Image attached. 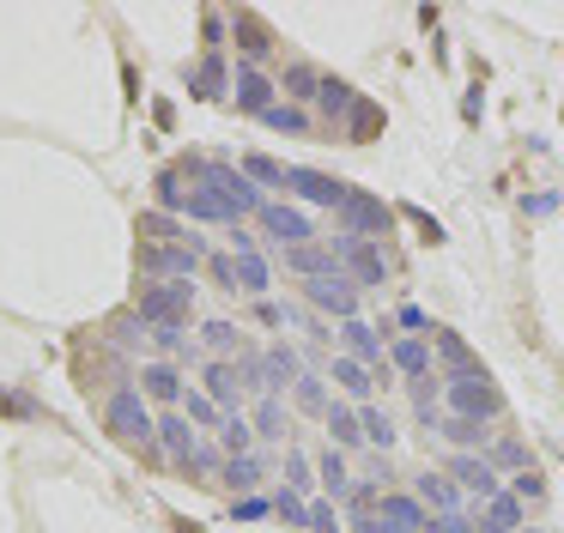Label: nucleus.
<instances>
[{
    "instance_id": "f257e3e1",
    "label": "nucleus",
    "mask_w": 564,
    "mask_h": 533,
    "mask_svg": "<svg viewBox=\"0 0 564 533\" xmlns=\"http://www.w3.org/2000/svg\"><path fill=\"white\" fill-rule=\"evenodd\" d=\"M104 431L116 436L122 448H147L152 455V436H159V418H152V406L140 400V388H110L104 394Z\"/></svg>"
},
{
    "instance_id": "f03ea898",
    "label": "nucleus",
    "mask_w": 564,
    "mask_h": 533,
    "mask_svg": "<svg viewBox=\"0 0 564 533\" xmlns=\"http://www.w3.org/2000/svg\"><path fill=\"white\" fill-rule=\"evenodd\" d=\"M443 418H467V424H491V418H503V394H498V382H491L486 370H474V376H449V382H443Z\"/></svg>"
},
{
    "instance_id": "7ed1b4c3",
    "label": "nucleus",
    "mask_w": 564,
    "mask_h": 533,
    "mask_svg": "<svg viewBox=\"0 0 564 533\" xmlns=\"http://www.w3.org/2000/svg\"><path fill=\"white\" fill-rule=\"evenodd\" d=\"M128 309L147 327H188V309H195V279H176V285H140Z\"/></svg>"
},
{
    "instance_id": "20e7f679",
    "label": "nucleus",
    "mask_w": 564,
    "mask_h": 533,
    "mask_svg": "<svg viewBox=\"0 0 564 533\" xmlns=\"http://www.w3.org/2000/svg\"><path fill=\"white\" fill-rule=\"evenodd\" d=\"M334 230H340L346 242H382V237H389V206H382L377 194L352 188L340 200V213H334Z\"/></svg>"
},
{
    "instance_id": "39448f33",
    "label": "nucleus",
    "mask_w": 564,
    "mask_h": 533,
    "mask_svg": "<svg viewBox=\"0 0 564 533\" xmlns=\"http://www.w3.org/2000/svg\"><path fill=\"white\" fill-rule=\"evenodd\" d=\"M285 194H297V200H310V206H328V213H340V200L352 194V182L322 176V170H297V164H285Z\"/></svg>"
},
{
    "instance_id": "423d86ee",
    "label": "nucleus",
    "mask_w": 564,
    "mask_h": 533,
    "mask_svg": "<svg viewBox=\"0 0 564 533\" xmlns=\"http://www.w3.org/2000/svg\"><path fill=\"white\" fill-rule=\"evenodd\" d=\"M334 254H340V273L352 279V285H382V279H389V254H382V242L334 237Z\"/></svg>"
},
{
    "instance_id": "0eeeda50",
    "label": "nucleus",
    "mask_w": 564,
    "mask_h": 533,
    "mask_svg": "<svg viewBox=\"0 0 564 533\" xmlns=\"http://www.w3.org/2000/svg\"><path fill=\"white\" fill-rule=\"evenodd\" d=\"M256 225L268 230L273 242H280V249H304V242H316V225H310L304 213H297V206H280V200H268L256 213Z\"/></svg>"
},
{
    "instance_id": "6e6552de",
    "label": "nucleus",
    "mask_w": 564,
    "mask_h": 533,
    "mask_svg": "<svg viewBox=\"0 0 564 533\" xmlns=\"http://www.w3.org/2000/svg\"><path fill=\"white\" fill-rule=\"evenodd\" d=\"M231 97H237V109H243V116H268V109L280 104L273 79L261 67H249V61H237V67H231Z\"/></svg>"
},
{
    "instance_id": "1a4fd4ad",
    "label": "nucleus",
    "mask_w": 564,
    "mask_h": 533,
    "mask_svg": "<svg viewBox=\"0 0 564 533\" xmlns=\"http://www.w3.org/2000/svg\"><path fill=\"white\" fill-rule=\"evenodd\" d=\"M200 382H207V400L219 412H237V406H243V394H249L243 363H237V358H213L207 370H200Z\"/></svg>"
},
{
    "instance_id": "9d476101",
    "label": "nucleus",
    "mask_w": 564,
    "mask_h": 533,
    "mask_svg": "<svg viewBox=\"0 0 564 533\" xmlns=\"http://www.w3.org/2000/svg\"><path fill=\"white\" fill-rule=\"evenodd\" d=\"M304 297L316 303V309L340 315V322H352L358 315V285L346 273H322V279H304Z\"/></svg>"
},
{
    "instance_id": "9b49d317",
    "label": "nucleus",
    "mask_w": 564,
    "mask_h": 533,
    "mask_svg": "<svg viewBox=\"0 0 564 533\" xmlns=\"http://www.w3.org/2000/svg\"><path fill=\"white\" fill-rule=\"evenodd\" d=\"M134 388H140V400H147V406H183V370H176V363H164V358L140 363Z\"/></svg>"
},
{
    "instance_id": "f8f14e48",
    "label": "nucleus",
    "mask_w": 564,
    "mask_h": 533,
    "mask_svg": "<svg viewBox=\"0 0 564 533\" xmlns=\"http://www.w3.org/2000/svg\"><path fill=\"white\" fill-rule=\"evenodd\" d=\"M340 339H346V358H358L377 382H389V351H382V339H377V327H365L352 315V322H340Z\"/></svg>"
},
{
    "instance_id": "ddd939ff",
    "label": "nucleus",
    "mask_w": 564,
    "mask_h": 533,
    "mask_svg": "<svg viewBox=\"0 0 564 533\" xmlns=\"http://www.w3.org/2000/svg\"><path fill=\"white\" fill-rule=\"evenodd\" d=\"M377 521H382L389 533H425L431 509L419 503L413 491H382V503H377Z\"/></svg>"
},
{
    "instance_id": "4468645a",
    "label": "nucleus",
    "mask_w": 564,
    "mask_h": 533,
    "mask_svg": "<svg viewBox=\"0 0 564 533\" xmlns=\"http://www.w3.org/2000/svg\"><path fill=\"white\" fill-rule=\"evenodd\" d=\"M225 19H231V36H237V48H243V61H249V67H261V61L273 55V31L261 24V12L237 7V12H225Z\"/></svg>"
},
{
    "instance_id": "2eb2a0df",
    "label": "nucleus",
    "mask_w": 564,
    "mask_h": 533,
    "mask_svg": "<svg viewBox=\"0 0 564 533\" xmlns=\"http://www.w3.org/2000/svg\"><path fill=\"white\" fill-rule=\"evenodd\" d=\"M449 479L462 485V497H479V503L498 497V467H491L486 455H455L449 460Z\"/></svg>"
},
{
    "instance_id": "dca6fc26",
    "label": "nucleus",
    "mask_w": 564,
    "mask_h": 533,
    "mask_svg": "<svg viewBox=\"0 0 564 533\" xmlns=\"http://www.w3.org/2000/svg\"><path fill=\"white\" fill-rule=\"evenodd\" d=\"M413 497L431 509V515H462V503H467V497H462V485H455L449 472H419Z\"/></svg>"
},
{
    "instance_id": "f3484780",
    "label": "nucleus",
    "mask_w": 564,
    "mask_h": 533,
    "mask_svg": "<svg viewBox=\"0 0 564 533\" xmlns=\"http://www.w3.org/2000/svg\"><path fill=\"white\" fill-rule=\"evenodd\" d=\"M389 370H401L406 382H425V376H431V339L425 334H394Z\"/></svg>"
},
{
    "instance_id": "a211bd4d",
    "label": "nucleus",
    "mask_w": 564,
    "mask_h": 533,
    "mask_svg": "<svg viewBox=\"0 0 564 533\" xmlns=\"http://www.w3.org/2000/svg\"><path fill=\"white\" fill-rule=\"evenodd\" d=\"M188 91L195 97H225L231 91V67H225V48L213 55V48H200V61L188 67Z\"/></svg>"
},
{
    "instance_id": "6ab92c4d",
    "label": "nucleus",
    "mask_w": 564,
    "mask_h": 533,
    "mask_svg": "<svg viewBox=\"0 0 564 533\" xmlns=\"http://www.w3.org/2000/svg\"><path fill=\"white\" fill-rule=\"evenodd\" d=\"M285 266L297 279H322V273H340V254H334V242H304V249H285Z\"/></svg>"
},
{
    "instance_id": "aec40b11",
    "label": "nucleus",
    "mask_w": 564,
    "mask_h": 533,
    "mask_svg": "<svg viewBox=\"0 0 564 533\" xmlns=\"http://www.w3.org/2000/svg\"><path fill=\"white\" fill-rule=\"evenodd\" d=\"M316 485L328 491V503H346V497H352V467H346L340 448H322L316 455Z\"/></svg>"
},
{
    "instance_id": "412c9836",
    "label": "nucleus",
    "mask_w": 564,
    "mask_h": 533,
    "mask_svg": "<svg viewBox=\"0 0 564 533\" xmlns=\"http://www.w3.org/2000/svg\"><path fill=\"white\" fill-rule=\"evenodd\" d=\"M334 133H340L346 145H370V140L382 133V104H370V97H358V104H352V116H346Z\"/></svg>"
},
{
    "instance_id": "4be33fe9",
    "label": "nucleus",
    "mask_w": 564,
    "mask_h": 533,
    "mask_svg": "<svg viewBox=\"0 0 564 533\" xmlns=\"http://www.w3.org/2000/svg\"><path fill=\"white\" fill-rule=\"evenodd\" d=\"M334 388H340L346 400H358V406H370V394H377V376H370L358 358H346V351H340V358H334Z\"/></svg>"
},
{
    "instance_id": "5701e85b",
    "label": "nucleus",
    "mask_w": 564,
    "mask_h": 533,
    "mask_svg": "<svg viewBox=\"0 0 564 533\" xmlns=\"http://www.w3.org/2000/svg\"><path fill=\"white\" fill-rule=\"evenodd\" d=\"M159 443H164V455H171L176 467H188V455L200 448V436L188 431V418H183V412H164V418H159Z\"/></svg>"
},
{
    "instance_id": "b1692460",
    "label": "nucleus",
    "mask_w": 564,
    "mask_h": 533,
    "mask_svg": "<svg viewBox=\"0 0 564 533\" xmlns=\"http://www.w3.org/2000/svg\"><path fill=\"white\" fill-rule=\"evenodd\" d=\"M322 418H328V448H358L365 443V431H358V406H346V400H328V412H322Z\"/></svg>"
},
{
    "instance_id": "393cba45",
    "label": "nucleus",
    "mask_w": 564,
    "mask_h": 533,
    "mask_svg": "<svg viewBox=\"0 0 564 533\" xmlns=\"http://www.w3.org/2000/svg\"><path fill=\"white\" fill-rule=\"evenodd\" d=\"M431 351L443 358V370H449V376H474V370H479V358L449 334V327H431Z\"/></svg>"
},
{
    "instance_id": "a878e982",
    "label": "nucleus",
    "mask_w": 564,
    "mask_h": 533,
    "mask_svg": "<svg viewBox=\"0 0 564 533\" xmlns=\"http://www.w3.org/2000/svg\"><path fill=\"white\" fill-rule=\"evenodd\" d=\"M358 97H365V91H352L346 79H328V73H322V91H316V104H322V116H328L334 128H340V121L352 116V104H358Z\"/></svg>"
},
{
    "instance_id": "bb28decb",
    "label": "nucleus",
    "mask_w": 564,
    "mask_h": 533,
    "mask_svg": "<svg viewBox=\"0 0 564 533\" xmlns=\"http://www.w3.org/2000/svg\"><path fill=\"white\" fill-rule=\"evenodd\" d=\"M219 455L237 460V455H256V431H249L243 412H231V418H219Z\"/></svg>"
},
{
    "instance_id": "cd10ccee",
    "label": "nucleus",
    "mask_w": 564,
    "mask_h": 533,
    "mask_svg": "<svg viewBox=\"0 0 564 533\" xmlns=\"http://www.w3.org/2000/svg\"><path fill=\"white\" fill-rule=\"evenodd\" d=\"M280 85H285V97H297V104H316V91H322V73L310 67V61H285Z\"/></svg>"
},
{
    "instance_id": "c85d7f7f",
    "label": "nucleus",
    "mask_w": 564,
    "mask_h": 533,
    "mask_svg": "<svg viewBox=\"0 0 564 533\" xmlns=\"http://www.w3.org/2000/svg\"><path fill=\"white\" fill-rule=\"evenodd\" d=\"M437 436H443V443H455V448H467V455H474V448L486 455V443H491L486 424H467V418H443V424H437Z\"/></svg>"
},
{
    "instance_id": "c756f323",
    "label": "nucleus",
    "mask_w": 564,
    "mask_h": 533,
    "mask_svg": "<svg viewBox=\"0 0 564 533\" xmlns=\"http://www.w3.org/2000/svg\"><path fill=\"white\" fill-rule=\"evenodd\" d=\"M261 472H268V467H261V455H237V460H225V467H219V485H231V491H256Z\"/></svg>"
},
{
    "instance_id": "7c9ffc66",
    "label": "nucleus",
    "mask_w": 564,
    "mask_h": 533,
    "mask_svg": "<svg viewBox=\"0 0 564 533\" xmlns=\"http://www.w3.org/2000/svg\"><path fill=\"white\" fill-rule=\"evenodd\" d=\"M237 261V291H243V297H261V291H268V261H261V254H231Z\"/></svg>"
},
{
    "instance_id": "2f4dec72",
    "label": "nucleus",
    "mask_w": 564,
    "mask_h": 533,
    "mask_svg": "<svg viewBox=\"0 0 564 533\" xmlns=\"http://www.w3.org/2000/svg\"><path fill=\"white\" fill-rule=\"evenodd\" d=\"M358 431H365V443H377L382 455L394 448V424H389V412H377V406H358Z\"/></svg>"
},
{
    "instance_id": "473e14b6",
    "label": "nucleus",
    "mask_w": 564,
    "mask_h": 533,
    "mask_svg": "<svg viewBox=\"0 0 564 533\" xmlns=\"http://www.w3.org/2000/svg\"><path fill=\"white\" fill-rule=\"evenodd\" d=\"M486 521H491V527H503V533H522V497L498 491V497L486 503Z\"/></svg>"
},
{
    "instance_id": "72a5a7b5",
    "label": "nucleus",
    "mask_w": 564,
    "mask_h": 533,
    "mask_svg": "<svg viewBox=\"0 0 564 533\" xmlns=\"http://www.w3.org/2000/svg\"><path fill=\"white\" fill-rule=\"evenodd\" d=\"M261 121H268L273 133H292V140H297V133H310V109H297V104H273Z\"/></svg>"
},
{
    "instance_id": "f704fd0d",
    "label": "nucleus",
    "mask_w": 564,
    "mask_h": 533,
    "mask_svg": "<svg viewBox=\"0 0 564 533\" xmlns=\"http://www.w3.org/2000/svg\"><path fill=\"white\" fill-rule=\"evenodd\" d=\"M249 431H256L261 443H280V436H285V412H280V400H273V394L256 406V424H249Z\"/></svg>"
},
{
    "instance_id": "c9c22d12",
    "label": "nucleus",
    "mask_w": 564,
    "mask_h": 533,
    "mask_svg": "<svg viewBox=\"0 0 564 533\" xmlns=\"http://www.w3.org/2000/svg\"><path fill=\"white\" fill-rule=\"evenodd\" d=\"M243 176L249 182H268V188H285V164H280V157H268V152H249L243 157Z\"/></svg>"
},
{
    "instance_id": "e433bc0d",
    "label": "nucleus",
    "mask_w": 564,
    "mask_h": 533,
    "mask_svg": "<svg viewBox=\"0 0 564 533\" xmlns=\"http://www.w3.org/2000/svg\"><path fill=\"white\" fill-rule=\"evenodd\" d=\"M285 491H316V467H310L304 455H297V448H285Z\"/></svg>"
},
{
    "instance_id": "4c0bfd02",
    "label": "nucleus",
    "mask_w": 564,
    "mask_h": 533,
    "mask_svg": "<svg viewBox=\"0 0 564 533\" xmlns=\"http://www.w3.org/2000/svg\"><path fill=\"white\" fill-rule=\"evenodd\" d=\"M413 406H419V418H425V424H443V388L431 382V376H425V382H413Z\"/></svg>"
},
{
    "instance_id": "58836bf2",
    "label": "nucleus",
    "mask_w": 564,
    "mask_h": 533,
    "mask_svg": "<svg viewBox=\"0 0 564 533\" xmlns=\"http://www.w3.org/2000/svg\"><path fill=\"white\" fill-rule=\"evenodd\" d=\"M292 394H297V406H304V412H328V394H322V376H297V382H292Z\"/></svg>"
},
{
    "instance_id": "ea45409f",
    "label": "nucleus",
    "mask_w": 564,
    "mask_h": 533,
    "mask_svg": "<svg viewBox=\"0 0 564 533\" xmlns=\"http://www.w3.org/2000/svg\"><path fill=\"white\" fill-rule=\"evenodd\" d=\"M491 467H516V472H522L528 467V443H516V436H503V443H491Z\"/></svg>"
},
{
    "instance_id": "a19ab883",
    "label": "nucleus",
    "mask_w": 564,
    "mask_h": 533,
    "mask_svg": "<svg viewBox=\"0 0 564 533\" xmlns=\"http://www.w3.org/2000/svg\"><path fill=\"white\" fill-rule=\"evenodd\" d=\"M273 509H280L285 527H310V503L297 491H280V497H273Z\"/></svg>"
},
{
    "instance_id": "79ce46f5",
    "label": "nucleus",
    "mask_w": 564,
    "mask_h": 533,
    "mask_svg": "<svg viewBox=\"0 0 564 533\" xmlns=\"http://www.w3.org/2000/svg\"><path fill=\"white\" fill-rule=\"evenodd\" d=\"M310 533H346L340 527V509H334L328 497H316V503H310Z\"/></svg>"
},
{
    "instance_id": "37998d69",
    "label": "nucleus",
    "mask_w": 564,
    "mask_h": 533,
    "mask_svg": "<svg viewBox=\"0 0 564 533\" xmlns=\"http://www.w3.org/2000/svg\"><path fill=\"white\" fill-rule=\"evenodd\" d=\"M183 418H195V424H219V406H213L207 394H188V388H183Z\"/></svg>"
},
{
    "instance_id": "c03bdc74",
    "label": "nucleus",
    "mask_w": 564,
    "mask_h": 533,
    "mask_svg": "<svg viewBox=\"0 0 564 533\" xmlns=\"http://www.w3.org/2000/svg\"><path fill=\"white\" fill-rule=\"evenodd\" d=\"M474 527H479V521L467 515V509H462V515H431L425 521V533H474Z\"/></svg>"
},
{
    "instance_id": "a18cd8bd",
    "label": "nucleus",
    "mask_w": 564,
    "mask_h": 533,
    "mask_svg": "<svg viewBox=\"0 0 564 533\" xmlns=\"http://www.w3.org/2000/svg\"><path fill=\"white\" fill-rule=\"evenodd\" d=\"M510 497H522V503H540V497H546L540 472H534V467H522V472H516V491H510Z\"/></svg>"
},
{
    "instance_id": "49530a36",
    "label": "nucleus",
    "mask_w": 564,
    "mask_h": 533,
    "mask_svg": "<svg viewBox=\"0 0 564 533\" xmlns=\"http://www.w3.org/2000/svg\"><path fill=\"white\" fill-rule=\"evenodd\" d=\"M406 218L419 225V237H425V242H443V225H437V218H425L419 206H406Z\"/></svg>"
},
{
    "instance_id": "de8ad7c7",
    "label": "nucleus",
    "mask_w": 564,
    "mask_h": 533,
    "mask_svg": "<svg viewBox=\"0 0 564 533\" xmlns=\"http://www.w3.org/2000/svg\"><path fill=\"white\" fill-rule=\"evenodd\" d=\"M268 497H243V503H237V521H261V515H268Z\"/></svg>"
},
{
    "instance_id": "09e8293b",
    "label": "nucleus",
    "mask_w": 564,
    "mask_h": 533,
    "mask_svg": "<svg viewBox=\"0 0 564 533\" xmlns=\"http://www.w3.org/2000/svg\"><path fill=\"white\" fill-rule=\"evenodd\" d=\"M0 412H7V418H25V412H31V400H19V394H0Z\"/></svg>"
},
{
    "instance_id": "8fccbe9b",
    "label": "nucleus",
    "mask_w": 564,
    "mask_h": 533,
    "mask_svg": "<svg viewBox=\"0 0 564 533\" xmlns=\"http://www.w3.org/2000/svg\"><path fill=\"white\" fill-rule=\"evenodd\" d=\"M176 533H200V527H195V521H176Z\"/></svg>"
},
{
    "instance_id": "3c124183",
    "label": "nucleus",
    "mask_w": 564,
    "mask_h": 533,
    "mask_svg": "<svg viewBox=\"0 0 564 533\" xmlns=\"http://www.w3.org/2000/svg\"><path fill=\"white\" fill-rule=\"evenodd\" d=\"M522 533H540V527H522Z\"/></svg>"
}]
</instances>
